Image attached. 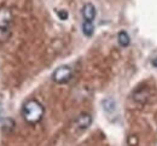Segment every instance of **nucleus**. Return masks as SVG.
<instances>
[{
    "instance_id": "nucleus-5",
    "label": "nucleus",
    "mask_w": 157,
    "mask_h": 146,
    "mask_svg": "<svg viewBox=\"0 0 157 146\" xmlns=\"http://www.w3.org/2000/svg\"><path fill=\"white\" fill-rule=\"evenodd\" d=\"M75 125L78 130H86L90 128V125H92V116L87 112H83L81 115H78L76 121H75Z\"/></svg>"
},
{
    "instance_id": "nucleus-2",
    "label": "nucleus",
    "mask_w": 157,
    "mask_h": 146,
    "mask_svg": "<svg viewBox=\"0 0 157 146\" xmlns=\"http://www.w3.org/2000/svg\"><path fill=\"white\" fill-rule=\"evenodd\" d=\"M73 77V70L70 66L68 65H62L58 66L53 74H52V80L58 84H68Z\"/></svg>"
},
{
    "instance_id": "nucleus-3",
    "label": "nucleus",
    "mask_w": 157,
    "mask_h": 146,
    "mask_svg": "<svg viewBox=\"0 0 157 146\" xmlns=\"http://www.w3.org/2000/svg\"><path fill=\"white\" fill-rule=\"evenodd\" d=\"M81 13H82V17H83L85 21L93 22L94 18H96V16H97V9H96V6L92 2H86L82 6Z\"/></svg>"
},
{
    "instance_id": "nucleus-7",
    "label": "nucleus",
    "mask_w": 157,
    "mask_h": 146,
    "mask_svg": "<svg viewBox=\"0 0 157 146\" xmlns=\"http://www.w3.org/2000/svg\"><path fill=\"white\" fill-rule=\"evenodd\" d=\"M101 105H103V109L105 112L110 114V112H114L116 110V102L114 98L109 97V98H105L103 102H101Z\"/></svg>"
},
{
    "instance_id": "nucleus-4",
    "label": "nucleus",
    "mask_w": 157,
    "mask_h": 146,
    "mask_svg": "<svg viewBox=\"0 0 157 146\" xmlns=\"http://www.w3.org/2000/svg\"><path fill=\"white\" fill-rule=\"evenodd\" d=\"M149 98H150V92L145 86L138 87L133 92V99L139 104H145L149 100Z\"/></svg>"
},
{
    "instance_id": "nucleus-12",
    "label": "nucleus",
    "mask_w": 157,
    "mask_h": 146,
    "mask_svg": "<svg viewBox=\"0 0 157 146\" xmlns=\"http://www.w3.org/2000/svg\"><path fill=\"white\" fill-rule=\"evenodd\" d=\"M56 13H57V16H58L59 20H62V21H67L68 17H69L68 11H65V10H57Z\"/></svg>"
},
{
    "instance_id": "nucleus-15",
    "label": "nucleus",
    "mask_w": 157,
    "mask_h": 146,
    "mask_svg": "<svg viewBox=\"0 0 157 146\" xmlns=\"http://www.w3.org/2000/svg\"><path fill=\"white\" fill-rule=\"evenodd\" d=\"M1 115H2V110H1V107H0V118H1Z\"/></svg>"
},
{
    "instance_id": "nucleus-1",
    "label": "nucleus",
    "mask_w": 157,
    "mask_h": 146,
    "mask_svg": "<svg viewBox=\"0 0 157 146\" xmlns=\"http://www.w3.org/2000/svg\"><path fill=\"white\" fill-rule=\"evenodd\" d=\"M45 109L42 104L36 99H29L22 107V116L24 121L29 125H36L42 120Z\"/></svg>"
},
{
    "instance_id": "nucleus-9",
    "label": "nucleus",
    "mask_w": 157,
    "mask_h": 146,
    "mask_svg": "<svg viewBox=\"0 0 157 146\" xmlns=\"http://www.w3.org/2000/svg\"><path fill=\"white\" fill-rule=\"evenodd\" d=\"M117 42L121 47H128L131 43V36L127 32L122 30L117 34Z\"/></svg>"
},
{
    "instance_id": "nucleus-8",
    "label": "nucleus",
    "mask_w": 157,
    "mask_h": 146,
    "mask_svg": "<svg viewBox=\"0 0 157 146\" xmlns=\"http://www.w3.org/2000/svg\"><path fill=\"white\" fill-rule=\"evenodd\" d=\"M15 129V121L10 117H6L2 120V125H1V132L4 134H10Z\"/></svg>"
},
{
    "instance_id": "nucleus-10",
    "label": "nucleus",
    "mask_w": 157,
    "mask_h": 146,
    "mask_svg": "<svg viewBox=\"0 0 157 146\" xmlns=\"http://www.w3.org/2000/svg\"><path fill=\"white\" fill-rule=\"evenodd\" d=\"M82 33L87 38H91L94 33V24L93 22H90V21H83L82 23Z\"/></svg>"
},
{
    "instance_id": "nucleus-6",
    "label": "nucleus",
    "mask_w": 157,
    "mask_h": 146,
    "mask_svg": "<svg viewBox=\"0 0 157 146\" xmlns=\"http://www.w3.org/2000/svg\"><path fill=\"white\" fill-rule=\"evenodd\" d=\"M12 18H13V16H12V12L10 9H7V7L0 9V27H2V28L10 27L12 23Z\"/></svg>"
},
{
    "instance_id": "nucleus-11",
    "label": "nucleus",
    "mask_w": 157,
    "mask_h": 146,
    "mask_svg": "<svg viewBox=\"0 0 157 146\" xmlns=\"http://www.w3.org/2000/svg\"><path fill=\"white\" fill-rule=\"evenodd\" d=\"M10 38H11V29H10V27H7V28L0 27V43L7 42Z\"/></svg>"
},
{
    "instance_id": "nucleus-13",
    "label": "nucleus",
    "mask_w": 157,
    "mask_h": 146,
    "mask_svg": "<svg viewBox=\"0 0 157 146\" xmlns=\"http://www.w3.org/2000/svg\"><path fill=\"white\" fill-rule=\"evenodd\" d=\"M128 145L129 146H137L138 145L137 135H131V137L128 138Z\"/></svg>"
},
{
    "instance_id": "nucleus-14",
    "label": "nucleus",
    "mask_w": 157,
    "mask_h": 146,
    "mask_svg": "<svg viewBox=\"0 0 157 146\" xmlns=\"http://www.w3.org/2000/svg\"><path fill=\"white\" fill-rule=\"evenodd\" d=\"M151 64H152V66H154V68H157V57L151 61Z\"/></svg>"
}]
</instances>
